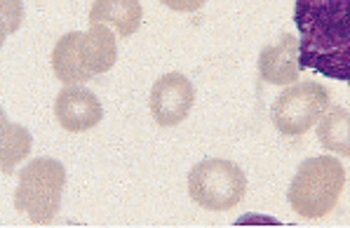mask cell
<instances>
[{
	"mask_svg": "<svg viewBox=\"0 0 350 228\" xmlns=\"http://www.w3.org/2000/svg\"><path fill=\"white\" fill-rule=\"evenodd\" d=\"M301 68L350 83V0H296Z\"/></svg>",
	"mask_w": 350,
	"mask_h": 228,
	"instance_id": "6da1fadb",
	"label": "cell"
},
{
	"mask_svg": "<svg viewBox=\"0 0 350 228\" xmlns=\"http://www.w3.org/2000/svg\"><path fill=\"white\" fill-rule=\"evenodd\" d=\"M346 186V170L332 155H315L299 165L289 186V205L299 216L322 219L336 207Z\"/></svg>",
	"mask_w": 350,
	"mask_h": 228,
	"instance_id": "7a4b0ae2",
	"label": "cell"
},
{
	"mask_svg": "<svg viewBox=\"0 0 350 228\" xmlns=\"http://www.w3.org/2000/svg\"><path fill=\"white\" fill-rule=\"evenodd\" d=\"M66 170L59 160L36 158L21 170L14 191V207L26 212L33 224H52L62 205Z\"/></svg>",
	"mask_w": 350,
	"mask_h": 228,
	"instance_id": "3957f363",
	"label": "cell"
},
{
	"mask_svg": "<svg viewBox=\"0 0 350 228\" xmlns=\"http://www.w3.org/2000/svg\"><path fill=\"white\" fill-rule=\"evenodd\" d=\"M247 193V177L240 165L224 158L202 160L188 172V195L204 210L226 212L238 207Z\"/></svg>",
	"mask_w": 350,
	"mask_h": 228,
	"instance_id": "277c9868",
	"label": "cell"
},
{
	"mask_svg": "<svg viewBox=\"0 0 350 228\" xmlns=\"http://www.w3.org/2000/svg\"><path fill=\"white\" fill-rule=\"evenodd\" d=\"M332 92L320 83H296L282 90L271 106V121L284 137H301L329 111Z\"/></svg>",
	"mask_w": 350,
	"mask_h": 228,
	"instance_id": "5b68a950",
	"label": "cell"
},
{
	"mask_svg": "<svg viewBox=\"0 0 350 228\" xmlns=\"http://www.w3.org/2000/svg\"><path fill=\"white\" fill-rule=\"evenodd\" d=\"M196 101V88L181 73H167L150 90V113L160 127H172L186 121Z\"/></svg>",
	"mask_w": 350,
	"mask_h": 228,
	"instance_id": "8992f818",
	"label": "cell"
},
{
	"mask_svg": "<svg viewBox=\"0 0 350 228\" xmlns=\"http://www.w3.org/2000/svg\"><path fill=\"white\" fill-rule=\"evenodd\" d=\"M55 118L66 132H85L101 123L104 108L94 92L83 90L80 85H71L57 94Z\"/></svg>",
	"mask_w": 350,
	"mask_h": 228,
	"instance_id": "52a82bcc",
	"label": "cell"
},
{
	"mask_svg": "<svg viewBox=\"0 0 350 228\" xmlns=\"http://www.w3.org/2000/svg\"><path fill=\"white\" fill-rule=\"evenodd\" d=\"M301 52L294 36H282L275 45H266L258 54V75L268 85H294L299 80Z\"/></svg>",
	"mask_w": 350,
	"mask_h": 228,
	"instance_id": "ba28073f",
	"label": "cell"
},
{
	"mask_svg": "<svg viewBox=\"0 0 350 228\" xmlns=\"http://www.w3.org/2000/svg\"><path fill=\"white\" fill-rule=\"evenodd\" d=\"M144 10L139 0H94L90 8V24L113 26L120 38L137 34L142 26Z\"/></svg>",
	"mask_w": 350,
	"mask_h": 228,
	"instance_id": "9c48e42d",
	"label": "cell"
},
{
	"mask_svg": "<svg viewBox=\"0 0 350 228\" xmlns=\"http://www.w3.org/2000/svg\"><path fill=\"white\" fill-rule=\"evenodd\" d=\"M80 38H83L80 31H71L59 38L52 50V71L64 85H85L88 80H92L80 50Z\"/></svg>",
	"mask_w": 350,
	"mask_h": 228,
	"instance_id": "30bf717a",
	"label": "cell"
},
{
	"mask_svg": "<svg viewBox=\"0 0 350 228\" xmlns=\"http://www.w3.org/2000/svg\"><path fill=\"white\" fill-rule=\"evenodd\" d=\"M80 50L92 78L106 73L118 59L116 36L106 24H90V31L80 38Z\"/></svg>",
	"mask_w": 350,
	"mask_h": 228,
	"instance_id": "8fae6325",
	"label": "cell"
},
{
	"mask_svg": "<svg viewBox=\"0 0 350 228\" xmlns=\"http://www.w3.org/2000/svg\"><path fill=\"white\" fill-rule=\"evenodd\" d=\"M317 139L325 146V151L350 158V111L341 106L327 111L317 125Z\"/></svg>",
	"mask_w": 350,
	"mask_h": 228,
	"instance_id": "7c38bea8",
	"label": "cell"
},
{
	"mask_svg": "<svg viewBox=\"0 0 350 228\" xmlns=\"http://www.w3.org/2000/svg\"><path fill=\"white\" fill-rule=\"evenodd\" d=\"M31 151V134L26 127L3 118V175H12L21 158Z\"/></svg>",
	"mask_w": 350,
	"mask_h": 228,
	"instance_id": "4fadbf2b",
	"label": "cell"
},
{
	"mask_svg": "<svg viewBox=\"0 0 350 228\" xmlns=\"http://www.w3.org/2000/svg\"><path fill=\"white\" fill-rule=\"evenodd\" d=\"M160 3H163L165 8L174 10V12H196L207 0H160Z\"/></svg>",
	"mask_w": 350,
	"mask_h": 228,
	"instance_id": "5bb4252c",
	"label": "cell"
}]
</instances>
